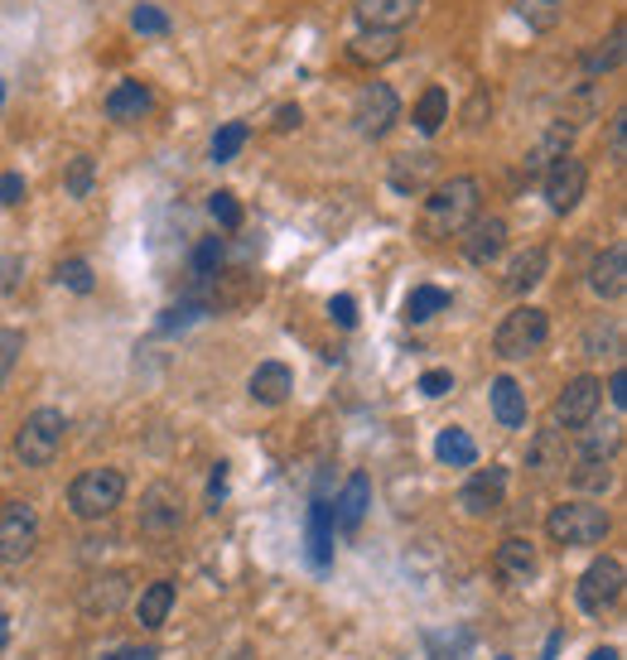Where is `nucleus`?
Returning a JSON list of instances; mask_svg holds the SVG:
<instances>
[{"label": "nucleus", "instance_id": "obj_22", "mask_svg": "<svg viewBox=\"0 0 627 660\" xmlns=\"http://www.w3.org/2000/svg\"><path fill=\"white\" fill-rule=\"evenodd\" d=\"M247 390H251V400H256V406H281L289 390H295V372H289L285 362H261L256 372H251Z\"/></svg>", "mask_w": 627, "mask_h": 660}, {"label": "nucleus", "instance_id": "obj_51", "mask_svg": "<svg viewBox=\"0 0 627 660\" xmlns=\"http://www.w3.org/2000/svg\"><path fill=\"white\" fill-rule=\"evenodd\" d=\"M482 112H492V102H488V92H474V102H468V112H464V126L478 130L482 126Z\"/></svg>", "mask_w": 627, "mask_h": 660}, {"label": "nucleus", "instance_id": "obj_43", "mask_svg": "<svg viewBox=\"0 0 627 660\" xmlns=\"http://www.w3.org/2000/svg\"><path fill=\"white\" fill-rule=\"evenodd\" d=\"M584 348L594 352V357H598V348H613V352H623V328H618V323H608V328H589Z\"/></svg>", "mask_w": 627, "mask_h": 660}, {"label": "nucleus", "instance_id": "obj_11", "mask_svg": "<svg viewBox=\"0 0 627 660\" xmlns=\"http://www.w3.org/2000/svg\"><path fill=\"white\" fill-rule=\"evenodd\" d=\"M546 203H550V213H574L579 198H584V189H589V169L584 160H574V155H565V160H555L546 169Z\"/></svg>", "mask_w": 627, "mask_h": 660}, {"label": "nucleus", "instance_id": "obj_23", "mask_svg": "<svg viewBox=\"0 0 627 660\" xmlns=\"http://www.w3.org/2000/svg\"><path fill=\"white\" fill-rule=\"evenodd\" d=\"M309 559H314V569L333 565V507L323 497L309 501Z\"/></svg>", "mask_w": 627, "mask_h": 660}, {"label": "nucleus", "instance_id": "obj_36", "mask_svg": "<svg viewBox=\"0 0 627 660\" xmlns=\"http://www.w3.org/2000/svg\"><path fill=\"white\" fill-rule=\"evenodd\" d=\"M208 213H213V223L223 227V231H237L241 223H247V213H241V203H237V193H232V189L208 193Z\"/></svg>", "mask_w": 627, "mask_h": 660}, {"label": "nucleus", "instance_id": "obj_8", "mask_svg": "<svg viewBox=\"0 0 627 660\" xmlns=\"http://www.w3.org/2000/svg\"><path fill=\"white\" fill-rule=\"evenodd\" d=\"M396 121H401V96H396L391 82H367L353 96V126L362 140H381Z\"/></svg>", "mask_w": 627, "mask_h": 660}, {"label": "nucleus", "instance_id": "obj_52", "mask_svg": "<svg viewBox=\"0 0 627 660\" xmlns=\"http://www.w3.org/2000/svg\"><path fill=\"white\" fill-rule=\"evenodd\" d=\"M608 400H613L618 410H627V372H623V366L608 376Z\"/></svg>", "mask_w": 627, "mask_h": 660}, {"label": "nucleus", "instance_id": "obj_3", "mask_svg": "<svg viewBox=\"0 0 627 660\" xmlns=\"http://www.w3.org/2000/svg\"><path fill=\"white\" fill-rule=\"evenodd\" d=\"M64 439H68V414L44 406V410L24 414V424L15 430V458L24 468H48V463L64 454Z\"/></svg>", "mask_w": 627, "mask_h": 660}, {"label": "nucleus", "instance_id": "obj_25", "mask_svg": "<svg viewBox=\"0 0 627 660\" xmlns=\"http://www.w3.org/2000/svg\"><path fill=\"white\" fill-rule=\"evenodd\" d=\"M492 414L502 420V430H526V390L512 376L492 382Z\"/></svg>", "mask_w": 627, "mask_h": 660}, {"label": "nucleus", "instance_id": "obj_40", "mask_svg": "<svg viewBox=\"0 0 627 660\" xmlns=\"http://www.w3.org/2000/svg\"><path fill=\"white\" fill-rule=\"evenodd\" d=\"M20 352H24V333H20V328H0V390H5L10 372H15Z\"/></svg>", "mask_w": 627, "mask_h": 660}, {"label": "nucleus", "instance_id": "obj_42", "mask_svg": "<svg viewBox=\"0 0 627 660\" xmlns=\"http://www.w3.org/2000/svg\"><path fill=\"white\" fill-rule=\"evenodd\" d=\"M608 160L623 164L627 160V112H618L608 121Z\"/></svg>", "mask_w": 627, "mask_h": 660}, {"label": "nucleus", "instance_id": "obj_54", "mask_svg": "<svg viewBox=\"0 0 627 660\" xmlns=\"http://www.w3.org/2000/svg\"><path fill=\"white\" fill-rule=\"evenodd\" d=\"M589 660H623V651H618V646H594Z\"/></svg>", "mask_w": 627, "mask_h": 660}, {"label": "nucleus", "instance_id": "obj_15", "mask_svg": "<svg viewBox=\"0 0 627 660\" xmlns=\"http://www.w3.org/2000/svg\"><path fill=\"white\" fill-rule=\"evenodd\" d=\"M353 15L362 30H386V34H401L410 20L420 15V0H357Z\"/></svg>", "mask_w": 627, "mask_h": 660}, {"label": "nucleus", "instance_id": "obj_18", "mask_svg": "<svg viewBox=\"0 0 627 660\" xmlns=\"http://www.w3.org/2000/svg\"><path fill=\"white\" fill-rule=\"evenodd\" d=\"M150 106H155V96L136 78L116 82V88L106 92V116L121 121V126H136V121H145V116H150Z\"/></svg>", "mask_w": 627, "mask_h": 660}, {"label": "nucleus", "instance_id": "obj_30", "mask_svg": "<svg viewBox=\"0 0 627 660\" xmlns=\"http://www.w3.org/2000/svg\"><path fill=\"white\" fill-rule=\"evenodd\" d=\"M449 309V289H440V285H415L406 295V309H401V319L406 323H425L434 319V314H444Z\"/></svg>", "mask_w": 627, "mask_h": 660}, {"label": "nucleus", "instance_id": "obj_47", "mask_svg": "<svg viewBox=\"0 0 627 660\" xmlns=\"http://www.w3.org/2000/svg\"><path fill=\"white\" fill-rule=\"evenodd\" d=\"M20 271H24L20 255H0V295H15V289H20Z\"/></svg>", "mask_w": 627, "mask_h": 660}, {"label": "nucleus", "instance_id": "obj_24", "mask_svg": "<svg viewBox=\"0 0 627 660\" xmlns=\"http://www.w3.org/2000/svg\"><path fill=\"white\" fill-rule=\"evenodd\" d=\"M434 150H415V155H396L391 160V189L396 193H420L425 189V179L434 174Z\"/></svg>", "mask_w": 627, "mask_h": 660}, {"label": "nucleus", "instance_id": "obj_7", "mask_svg": "<svg viewBox=\"0 0 627 660\" xmlns=\"http://www.w3.org/2000/svg\"><path fill=\"white\" fill-rule=\"evenodd\" d=\"M136 531L145 535V540H174V535L184 531V492H179L174 482L145 487Z\"/></svg>", "mask_w": 627, "mask_h": 660}, {"label": "nucleus", "instance_id": "obj_9", "mask_svg": "<svg viewBox=\"0 0 627 660\" xmlns=\"http://www.w3.org/2000/svg\"><path fill=\"white\" fill-rule=\"evenodd\" d=\"M39 549V516L30 501H5L0 507V565H24Z\"/></svg>", "mask_w": 627, "mask_h": 660}, {"label": "nucleus", "instance_id": "obj_13", "mask_svg": "<svg viewBox=\"0 0 627 660\" xmlns=\"http://www.w3.org/2000/svg\"><path fill=\"white\" fill-rule=\"evenodd\" d=\"M536 545L526 540V535H506L498 545V555H492V573L506 583V589H526L531 579H536Z\"/></svg>", "mask_w": 627, "mask_h": 660}, {"label": "nucleus", "instance_id": "obj_56", "mask_svg": "<svg viewBox=\"0 0 627 660\" xmlns=\"http://www.w3.org/2000/svg\"><path fill=\"white\" fill-rule=\"evenodd\" d=\"M560 641H565V631H555V637L546 641V660H555V651H560Z\"/></svg>", "mask_w": 627, "mask_h": 660}, {"label": "nucleus", "instance_id": "obj_27", "mask_svg": "<svg viewBox=\"0 0 627 660\" xmlns=\"http://www.w3.org/2000/svg\"><path fill=\"white\" fill-rule=\"evenodd\" d=\"M546 265H550V251L546 247H526L512 265H506V289H512V295H526L531 285H540V280H546Z\"/></svg>", "mask_w": 627, "mask_h": 660}, {"label": "nucleus", "instance_id": "obj_46", "mask_svg": "<svg viewBox=\"0 0 627 660\" xmlns=\"http://www.w3.org/2000/svg\"><path fill=\"white\" fill-rule=\"evenodd\" d=\"M329 319L338 328H357V299L353 295H333L329 299Z\"/></svg>", "mask_w": 627, "mask_h": 660}, {"label": "nucleus", "instance_id": "obj_2", "mask_svg": "<svg viewBox=\"0 0 627 660\" xmlns=\"http://www.w3.org/2000/svg\"><path fill=\"white\" fill-rule=\"evenodd\" d=\"M613 531V516L594 501H565V507H550L546 516V535L560 549H589V545H603Z\"/></svg>", "mask_w": 627, "mask_h": 660}, {"label": "nucleus", "instance_id": "obj_53", "mask_svg": "<svg viewBox=\"0 0 627 660\" xmlns=\"http://www.w3.org/2000/svg\"><path fill=\"white\" fill-rule=\"evenodd\" d=\"M106 660H160V651H155V646H121V651H112Z\"/></svg>", "mask_w": 627, "mask_h": 660}, {"label": "nucleus", "instance_id": "obj_48", "mask_svg": "<svg viewBox=\"0 0 627 660\" xmlns=\"http://www.w3.org/2000/svg\"><path fill=\"white\" fill-rule=\"evenodd\" d=\"M24 198V174H0V203L15 207Z\"/></svg>", "mask_w": 627, "mask_h": 660}, {"label": "nucleus", "instance_id": "obj_16", "mask_svg": "<svg viewBox=\"0 0 627 660\" xmlns=\"http://www.w3.org/2000/svg\"><path fill=\"white\" fill-rule=\"evenodd\" d=\"M526 468L536 478H555V473L570 468V448H565V434L560 430H536L526 444Z\"/></svg>", "mask_w": 627, "mask_h": 660}, {"label": "nucleus", "instance_id": "obj_41", "mask_svg": "<svg viewBox=\"0 0 627 660\" xmlns=\"http://www.w3.org/2000/svg\"><path fill=\"white\" fill-rule=\"evenodd\" d=\"M130 24H136V34H169V15L160 5H136L130 10Z\"/></svg>", "mask_w": 627, "mask_h": 660}, {"label": "nucleus", "instance_id": "obj_10", "mask_svg": "<svg viewBox=\"0 0 627 660\" xmlns=\"http://www.w3.org/2000/svg\"><path fill=\"white\" fill-rule=\"evenodd\" d=\"M598 406H603V382H598V376H574V382L555 396L550 420H555V430H589Z\"/></svg>", "mask_w": 627, "mask_h": 660}, {"label": "nucleus", "instance_id": "obj_1", "mask_svg": "<svg viewBox=\"0 0 627 660\" xmlns=\"http://www.w3.org/2000/svg\"><path fill=\"white\" fill-rule=\"evenodd\" d=\"M478 203H482V183L474 174H454L449 183L425 198V217H420V231L430 241H444V237H458L468 223L478 217Z\"/></svg>", "mask_w": 627, "mask_h": 660}, {"label": "nucleus", "instance_id": "obj_49", "mask_svg": "<svg viewBox=\"0 0 627 660\" xmlns=\"http://www.w3.org/2000/svg\"><path fill=\"white\" fill-rule=\"evenodd\" d=\"M299 121H305L299 102H285L281 112H275V130H281V136H289V130H299Z\"/></svg>", "mask_w": 627, "mask_h": 660}, {"label": "nucleus", "instance_id": "obj_44", "mask_svg": "<svg viewBox=\"0 0 627 660\" xmlns=\"http://www.w3.org/2000/svg\"><path fill=\"white\" fill-rule=\"evenodd\" d=\"M203 314V304H193V299H184L179 309H164V319H160V333H174V328H184V323H193Z\"/></svg>", "mask_w": 627, "mask_h": 660}, {"label": "nucleus", "instance_id": "obj_6", "mask_svg": "<svg viewBox=\"0 0 627 660\" xmlns=\"http://www.w3.org/2000/svg\"><path fill=\"white\" fill-rule=\"evenodd\" d=\"M623 583H627V573H623V559H618V555H603V559H594V565L579 573V583H574V603H579V613L603 617L608 607H618Z\"/></svg>", "mask_w": 627, "mask_h": 660}, {"label": "nucleus", "instance_id": "obj_45", "mask_svg": "<svg viewBox=\"0 0 627 660\" xmlns=\"http://www.w3.org/2000/svg\"><path fill=\"white\" fill-rule=\"evenodd\" d=\"M454 390V376L444 372V366H434V372L420 376V396H430V400H440V396H449Z\"/></svg>", "mask_w": 627, "mask_h": 660}, {"label": "nucleus", "instance_id": "obj_57", "mask_svg": "<svg viewBox=\"0 0 627 660\" xmlns=\"http://www.w3.org/2000/svg\"><path fill=\"white\" fill-rule=\"evenodd\" d=\"M0 106H5V82H0Z\"/></svg>", "mask_w": 627, "mask_h": 660}, {"label": "nucleus", "instance_id": "obj_34", "mask_svg": "<svg viewBox=\"0 0 627 660\" xmlns=\"http://www.w3.org/2000/svg\"><path fill=\"white\" fill-rule=\"evenodd\" d=\"M623 44H627V30H623V24H613L608 39L584 54V72H589V78H598V72H613V68H618V64H623Z\"/></svg>", "mask_w": 627, "mask_h": 660}, {"label": "nucleus", "instance_id": "obj_26", "mask_svg": "<svg viewBox=\"0 0 627 660\" xmlns=\"http://www.w3.org/2000/svg\"><path fill=\"white\" fill-rule=\"evenodd\" d=\"M169 607H174V579H155V583H145V589H140V603H136L140 627L160 631L164 622H169Z\"/></svg>", "mask_w": 627, "mask_h": 660}, {"label": "nucleus", "instance_id": "obj_55", "mask_svg": "<svg viewBox=\"0 0 627 660\" xmlns=\"http://www.w3.org/2000/svg\"><path fill=\"white\" fill-rule=\"evenodd\" d=\"M5 646H10V617L0 613V651H5Z\"/></svg>", "mask_w": 627, "mask_h": 660}, {"label": "nucleus", "instance_id": "obj_38", "mask_svg": "<svg viewBox=\"0 0 627 660\" xmlns=\"http://www.w3.org/2000/svg\"><path fill=\"white\" fill-rule=\"evenodd\" d=\"M92 183H96V164L88 160V155H78V160H68V174H64L68 198H88V193H92Z\"/></svg>", "mask_w": 627, "mask_h": 660}, {"label": "nucleus", "instance_id": "obj_33", "mask_svg": "<svg viewBox=\"0 0 627 660\" xmlns=\"http://www.w3.org/2000/svg\"><path fill=\"white\" fill-rule=\"evenodd\" d=\"M247 121H227V126H217L213 130V140H208V160L213 164H232L237 155H241V145H247Z\"/></svg>", "mask_w": 627, "mask_h": 660}, {"label": "nucleus", "instance_id": "obj_4", "mask_svg": "<svg viewBox=\"0 0 627 660\" xmlns=\"http://www.w3.org/2000/svg\"><path fill=\"white\" fill-rule=\"evenodd\" d=\"M126 501V473L121 468H88L68 487V511L78 521H102Z\"/></svg>", "mask_w": 627, "mask_h": 660}, {"label": "nucleus", "instance_id": "obj_14", "mask_svg": "<svg viewBox=\"0 0 627 660\" xmlns=\"http://www.w3.org/2000/svg\"><path fill=\"white\" fill-rule=\"evenodd\" d=\"M458 237H464V255L474 265H492L506 251V223L502 217H474Z\"/></svg>", "mask_w": 627, "mask_h": 660}, {"label": "nucleus", "instance_id": "obj_39", "mask_svg": "<svg viewBox=\"0 0 627 660\" xmlns=\"http://www.w3.org/2000/svg\"><path fill=\"white\" fill-rule=\"evenodd\" d=\"M54 275H58V285H68V289H72V295H92V285H96V280H92V265H88V261H78V255L58 265Z\"/></svg>", "mask_w": 627, "mask_h": 660}, {"label": "nucleus", "instance_id": "obj_32", "mask_svg": "<svg viewBox=\"0 0 627 660\" xmlns=\"http://www.w3.org/2000/svg\"><path fill=\"white\" fill-rule=\"evenodd\" d=\"M570 487L574 492H608L613 487V458H574Z\"/></svg>", "mask_w": 627, "mask_h": 660}, {"label": "nucleus", "instance_id": "obj_29", "mask_svg": "<svg viewBox=\"0 0 627 660\" xmlns=\"http://www.w3.org/2000/svg\"><path fill=\"white\" fill-rule=\"evenodd\" d=\"M434 458L449 463V468H474V463H478L474 434H468V430H454V424H449V430L434 439Z\"/></svg>", "mask_w": 627, "mask_h": 660}, {"label": "nucleus", "instance_id": "obj_5", "mask_svg": "<svg viewBox=\"0 0 627 660\" xmlns=\"http://www.w3.org/2000/svg\"><path fill=\"white\" fill-rule=\"evenodd\" d=\"M550 338V319L546 309H536V304H522V309H512L506 319L498 323V333H492V352L506 362H522L531 352H540Z\"/></svg>", "mask_w": 627, "mask_h": 660}, {"label": "nucleus", "instance_id": "obj_50", "mask_svg": "<svg viewBox=\"0 0 627 660\" xmlns=\"http://www.w3.org/2000/svg\"><path fill=\"white\" fill-rule=\"evenodd\" d=\"M223 497H227V463H213V478H208V501H213V511L223 507Z\"/></svg>", "mask_w": 627, "mask_h": 660}, {"label": "nucleus", "instance_id": "obj_19", "mask_svg": "<svg viewBox=\"0 0 627 660\" xmlns=\"http://www.w3.org/2000/svg\"><path fill=\"white\" fill-rule=\"evenodd\" d=\"M570 140H574V126H565V121H555V126L546 130V136L536 140V150L526 155V164H522L526 183L546 179V169H550L555 160H565V155H570Z\"/></svg>", "mask_w": 627, "mask_h": 660}, {"label": "nucleus", "instance_id": "obj_35", "mask_svg": "<svg viewBox=\"0 0 627 660\" xmlns=\"http://www.w3.org/2000/svg\"><path fill=\"white\" fill-rule=\"evenodd\" d=\"M516 10H522V20L531 24V30L546 34V30H555V24H560L565 0H516Z\"/></svg>", "mask_w": 627, "mask_h": 660}, {"label": "nucleus", "instance_id": "obj_20", "mask_svg": "<svg viewBox=\"0 0 627 660\" xmlns=\"http://www.w3.org/2000/svg\"><path fill=\"white\" fill-rule=\"evenodd\" d=\"M367 507H372V478L367 473H353L333 501V525L338 531H357V525L367 521Z\"/></svg>", "mask_w": 627, "mask_h": 660}, {"label": "nucleus", "instance_id": "obj_21", "mask_svg": "<svg viewBox=\"0 0 627 660\" xmlns=\"http://www.w3.org/2000/svg\"><path fill=\"white\" fill-rule=\"evenodd\" d=\"M589 289H594L598 299H618L627 289V251L623 247H608L589 265Z\"/></svg>", "mask_w": 627, "mask_h": 660}, {"label": "nucleus", "instance_id": "obj_31", "mask_svg": "<svg viewBox=\"0 0 627 660\" xmlns=\"http://www.w3.org/2000/svg\"><path fill=\"white\" fill-rule=\"evenodd\" d=\"M410 121H415L420 136H434V130L449 121V92H444V88H425V92H420V102H415V112H410Z\"/></svg>", "mask_w": 627, "mask_h": 660}, {"label": "nucleus", "instance_id": "obj_28", "mask_svg": "<svg viewBox=\"0 0 627 660\" xmlns=\"http://www.w3.org/2000/svg\"><path fill=\"white\" fill-rule=\"evenodd\" d=\"M401 54V34H386V30H362L353 44H347V58L353 64H386V58Z\"/></svg>", "mask_w": 627, "mask_h": 660}, {"label": "nucleus", "instance_id": "obj_37", "mask_svg": "<svg viewBox=\"0 0 627 660\" xmlns=\"http://www.w3.org/2000/svg\"><path fill=\"white\" fill-rule=\"evenodd\" d=\"M223 261H227L223 237H203L198 247H193V275H198V280H213L217 271H223Z\"/></svg>", "mask_w": 627, "mask_h": 660}, {"label": "nucleus", "instance_id": "obj_58", "mask_svg": "<svg viewBox=\"0 0 627 660\" xmlns=\"http://www.w3.org/2000/svg\"><path fill=\"white\" fill-rule=\"evenodd\" d=\"M498 660H512V656H498Z\"/></svg>", "mask_w": 627, "mask_h": 660}, {"label": "nucleus", "instance_id": "obj_12", "mask_svg": "<svg viewBox=\"0 0 627 660\" xmlns=\"http://www.w3.org/2000/svg\"><path fill=\"white\" fill-rule=\"evenodd\" d=\"M506 501V468H488V473H474V478L464 482V492H458V507H464V516H498Z\"/></svg>", "mask_w": 627, "mask_h": 660}, {"label": "nucleus", "instance_id": "obj_17", "mask_svg": "<svg viewBox=\"0 0 627 660\" xmlns=\"http://www.w3.org/2000/svg\"><path fill=\"white\" fill-rule=\"evenodd\" d=\"M126 593H130L126 573H96L92 583H82L78 603H82V613H92V617H112L116 607L126 603Z\"/></svg>", "mask_w": 627, "mask_h": 660}]
</instances>
